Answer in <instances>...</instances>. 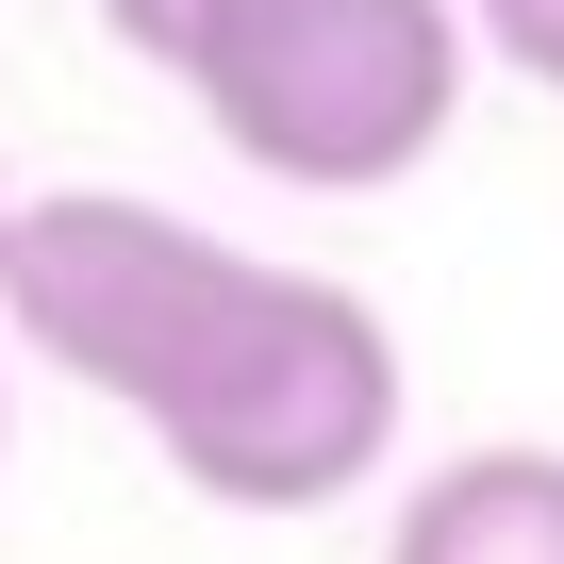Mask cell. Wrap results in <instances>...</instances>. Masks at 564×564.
Listing matches in <instances>:
<instances>
[{
  "label": "cell",
  "mask_w": 564,
  "mask_h": 564,
  "mask_svg": "<svg viewBox=\"0 0 564 564\" xmlns=\"http://www.w3.org/2000/svg\"><path fill=\"white\" fill-rule=\"evenodd\" d=\"M0 316L232 514H316L399 448V333L333 265H265L117 183H51L0 216Z\"/></svg>",
  "instance_id": "1"
},
{
  "label": "cell",
  "mask_w": 564,
  "mask_h": 564,
  "mask_svg": "<svg viewBox=\"0 0 564 564\" xmlns=\"http://www.w3.org/2000/svg\"><path fill=\"white\" fill-rule=\"evenodd\" d=\"M465 0H232L199 34V117L232 166L300 199H382L448 150L465 117Z\"/></svg>",
  "instance_id": "2"
},
{
  "label": "cell",
  "mask_w": 564,
  "mask_h": 564,
  "mask_svg": "<svg viewBox=\"0 0 564 564\" xmlns=\"http://www.w3.org/2000/svg\"><path fill=\"white\" fill-rule=\"evenodd\" d=\"M382 564H564V448H448L399 498Z\"/></svg>",
  "instance_id": "3"
},
{
  "label": "cell",
  "mask_w": 564,
  "mask_h": 564,
  "mask_svg": "<svg viewBox=\"0 0 564 564\" xmlns=\"http://www.w3.org/2000/svg\"><path fill=\"white\" fill-rule=\"evenodd\" d=\"M216 18H232V0H100V34H117L133 67H166V84L199 67V34H216Z\"/></svg>",
  "instance_id": "4"
},
{
  "label": "cell",
  "mask_w": 564,
  "mask_h": 564,
  "mask_svg": "<svg viewBox=\"0 0 564 564\" xmlns=\"http://www.w3.org/2000/svg\"><path fill=\"white\" fill-rule=\"evenodd\" d=\"M465 34H481L498 67H531V84L564 100V0H465Z\"/></svg>",
  "instance_id": "5"
},
{
  "label": "cell",
  "mask_w": 564,
  "mask_h": 564,
  "mask_svg": "<svg viewBox=\"0 0 564 564\" xmlns=\"http://www.w3.org/2000/svg\"><path fill=\"white\" fill-rule=\"evenodd\" d=\"M0 216H18V183H0Z\"/></svg>",
  "instance_id": "6"
}]
</instances>
